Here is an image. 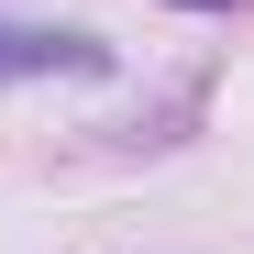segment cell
<instances>
[{"mask_svg":"<svg viewBox=\"0 0 254 254\" xmlns=\"http://www.w3.org/2000/svg\"><path fill=\"white\" fill-rule=\"evenodd\" d=\"M111 56L89 33H45V22H0V77H100Z\"/></svg>","mask_w":254,"mask_h":254,"instance_id":"1","label":"cell"},{"mask_svg":"<svg viewBox=\"0 0 254 254\" xmlns=\"http://www.w3.org/2000/svg\"><path fill=\"white\" fill-rule=\"evenodd\" d=\"M188 11H221V0H188Z\"/></svg>","mask_w":254,"mask_h":254,"instance_id":"2","label":"cell"}]
</instances>
